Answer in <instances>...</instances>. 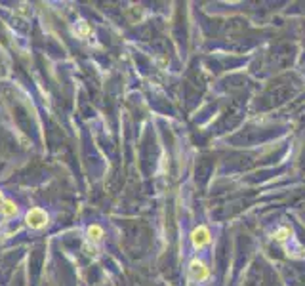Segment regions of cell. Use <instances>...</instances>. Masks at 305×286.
<instances>
[{
  "instance_id": "cell-2",
  "label": "cell",
  "mask_w": 305,
  "mask_h": 286,
  "mask_svg": "<svg viewBox=\"0 0 305 286\" xmlns=\"http://www.w3.org/2000/svg\"><path fill=\"white\" fill-rule=\"evenodd\" d=\"M208 275H210V271L200 260H191V263H189V277L196 280V282H202V280L208 278Z\"/></svg>"
},
{
  "instance_id": "cell-3",
  "label": "cell",
  "mask_w": 305,
  "mask_h": 286,
  "mask_svg": "<svg viewBox=\"0 0 305 286\" xmlns=\"http://www.w3.org/2000/svg\"><path fill=\"white\" fill-rule=\"evenodd\" d=\"M191 242H193L195 248L206 246V244L210 242V231H208V227H204V225L196 227V229L191 233Z\"/></svg>"
},
{
  "instance_id": "cell-8",
  "label": "cell",
  "mask_w": 305,
  "mask_h": 286,
  "mask_svg": "<svg viewBox=\"0 0 305 286\" xmlns=\"http://www.w3.org/2000/svg\"><path fill=\"white\" fill-rule=\"evenodd\" d=\"M2 202H4V199H2V193H0V206H2Z\"/></svg>"
},
{
  "instance_id": "cell-6",
  "label": "cell",
  "mask_w": 305,
  "mask_h": 286,
  "mask_svg": "<svg viewBox=\"0 0 305 286\" xmlns=\"http://www.w3.org/2000/svg\"><path fill=\"white\" fill-rule=\"evenodd\" d=\"M290 237V229H286V227H281V229H277L275 231V238H277V240H286V238Z\"/></svg>"
},
{
  "instance_id": "cell-7",
  "label": "cell",
  "mask_w": 305,
  "mask_h": 286,
  "mask_svg": "<svg viewBox=\"0 0 305 286\" xmlns=\"http://www.w3.org/2000/svg\"><path fill=\"white\" fill-rule=\"evenodd\" d=\"M75 31H77V34H79V37H88V34H90V27H88L84 21H80L79 29H75Z\"/></svg>"
},
{
  "instance_id": "cell-5",
  "label": "cell",
  "mask_w": 305,
  "mask_h": 286,
  "mask_svg": "<svg viewBox=\"0 0 305 286\" xmlns=\"http://www.w3.org/2000/svg\"><path fill=\"white\" fill-rule=\"evenodd\" d=\"M0 210H2V214L6 216V218H12V216L17 214L16 202H12V200H4V202H2V206H0Z\"/></svg>"
},
{
  "instance_id": "cell-1",
  "label": "cell",
  "mask_w": 305,
  "mask_h": 286,
  "mask_svg": "<svg viewBox=\"0 0 305 286\" xmlns=\"http://www.w3.org/2000/svg\"><path fill=\"white\" fill-rule=\"evenodd\" d=\"M25 222H27V225H29L31 229H42L48 223V214L42 208H32V210L27 212Z\"/></svg>"
},
{
  "instance_id": "cell-4",
  "label": "cell",
  "mask_w": 305,
  "mask_h": 286,
  "mask_svg": "<svg viewBox=\"0 0 305 286\" xmlns=\"http://www.w3.org/2000/svg\"><path fill=\"white\" fill-rule=\"evenodd\" d=\"M88 238H90L92 242H99L103 238V229L99 225H90V227H88Z\"/></svg>"
}]
</instances>
